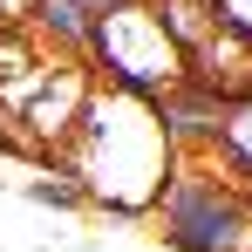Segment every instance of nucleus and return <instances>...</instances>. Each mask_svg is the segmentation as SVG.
<instances>
[{
  "instance_id": "f257e3e1",
  "label": "nucleus",
  "mask_w": 252,
  "mask_h": 252,
  "mask_svg": "<svg viewBox=\"0 0 252 252\" xmlns=\"http://www.w3.org/2000/svg\"><path fill=\"white\" fill-rule=\"evenodd\" d=\"M62 164L89 184V205L109 218H150L164 184L177 177V143L164 129V109L150 95L109 89L95 75V102H89L82 129L68 143Z\"/></svg>"
},
{
  "instance_id": "f03ea898",
  "label": "nucleus",
  "mask_w": 252,
  "mask_h": 252,
  "mask_svg": "<svg viewBox=\"0 0 252 252\" xmlns=\"http://www.w3.org/2000/svg\"><path fill=\"white\" fill-rule=\"evenodd\" d=\"M170 252H246L252 246V191L218 157H177V177L150 211Z\"/></svg>"
},
{
  "instance_id": "7ed1b4c3",
  "label": "nucleus",
  "mask_w": 252,
  "mask_h": 252,
  "mask_svg": "<svg viewBox=\"0 0 252 252\" xmlns=\"http://www.w3.org/2000/svg\"><path fill=\"white\" fill-rule=\"evenodd\" d=\"M89 68L109 89H129V95L164 102L170 89L191 75V48L170 34V21L157 14V0H129V7H109V14L95 21Z\"/></svg>"
},
{
  "instance_id": "20e7f679",
  "label": "nucleus",
  "mask_w": 252,
  "mask_h": 252,
  "mask_svg": "<svg viewBox=\"0 0 252 252\" xmlns=\"http://www.w3.org/2000/svg\"><path fill=\"white\" fill-rule=\"evenodd\" d=\"M89 102H95V68H89L82 55H55L48 62V75L34 82V95L21 102V123H28V136H34V157H68V143H75V129H82Z\"/></svg>"
},
{
  "instance_id": "39448f33",
  "label": "nucleus",
  "mask_w": 252,
  "mask_h": 252,
  "mask_svg": "<svg viewBox=\"0 0 252 252\" xmlns=\"http://www.w3.org/2000/svg\"><path fill=\"white\" fill-rule=\"evenodd\" d=\"M191 75H198L205 89H218L225 102L252 95V28L225 7V0H218V28L191 48Z\"/></svg>"
},
{
  "instance_id": "423d86ee",
  "label": "nucleus",
  "mask_w": 252,
  "mask_h": 252,
  "mask_svg": "<svg viewBox=\"0 0 252 252\" xmlns=\"http://www.w3.org/2000/svg\"><path fill=\"white\" fill-rule=\"evenodd\" d=\"M157 109H164V129L177 143V157H211L218 150V129H225V95L218 89H205L198 75H184Z\"/></svg>"
},
{
  "instance_id": "0eeeda50",
  "label": "nucleus",
  "mask_w": 252,
  "mask_h": 252,
  "mask_svg": "<svg viewBox=\"0 0 252 252\" xmlns=\"http://www.w3.org/2000/svg\"><path fill=\"white\" fill-rule=\"evenodd\" d=\"M48 62H55V48L34 34V28H7L0 21V102H28L34 95V82L48 75Z\"/></svg>"
},
{
  "instance_id": "6e6552de",
  "label": "nucleus",
  "mask_w": 252,
  "mask_h": 252,
  "mask_svg": "<svg viewBox=\"0 0 252 252\" xmlns=\"http://www.w3.org/2000/svg\"><path fill=\"white\" fill-rule=\"evenodd\" d=\"M95 21H102V14H95L89 0H34V21H28V28H34L55 55H82V62H89Z\"/></svg>"
},
{
  "instance_id": "1a4fd4ad",
  "label": "nucleus",
  "mask_w": 252,
  "mask_h": 252,
  "mask_svg": "<svg viewBox=\"0 0 252 252\" xmlns=\"http://www.w3.org/2000/svg\"><path fill=\"white\" fill-rule=\"evenodd\" d=\"M211 157H218V164L252 191V95L225 102V129H218V150H211Z\"/></svg>"
},
{
  "instance_id": "9d476101",
  "label": "nucleus",
  "mask_w": 252,
  "mask_h": 252,
  "mask_svg": "<svg viewBox=\"0 0 252 252\" xmlns=\"http://www.w3.org/2000/svg\"><path fill=\"white\" fill-rule=\"evenodd\" d=\"M28 198H34V205H55V211H82V205H89V184L62 164V170H48V177H34Z\"/></svg>"
},
{
  "instance_id": "9b49d317",
  "label": "nucleus",
  "mask_w": 252,
  "mask_h": 252,
  "mask_svg": "<svg viewBox=\"0 0 252 252\" xmlns=\"http://www.w3.org/2000/svg\"><path fill=\"white\" fill-rule=\"evenodd\" d=\"M0 21H7V28H28V21H34V0H0Z\"/></svg>"
},
{
  "instance_id": "f8f14e48",
  "label": "nucleus",
  "mask_w": 252,
  "mask_h": 252,
  "mask_svg": "<svg viewBox=\"0 0 252 252\" xmlns=\"http://www.w3.org/2000/svg\"><path fill=\"white\" fill-rule=\"evenodd\" d=\"M89 7H95V14H109V7H129V0H89Z\"/></svg>"
}]
</instances>
